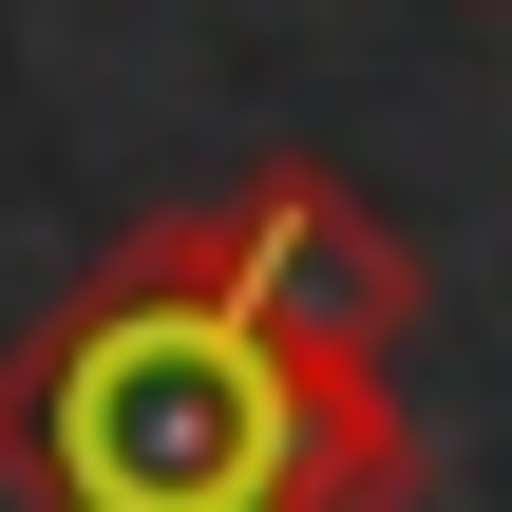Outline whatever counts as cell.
<instances>
[{"label": "cell", "instance_id": "cell-1", "mask_svg": "<svg viewBox=\"0 0 512 512\" xmlns=\"http://www.w3.org/2000/svg\"><path fill=\"white\" fill-rule=\"evenodd\" d=\"M0 494L19 512H399V361H323L228 285L209 209H152L0 342Z\"/></svg>", "mask_w": 512, "mask_h": 512}, {"label": "cell", "instance_id": "cell-2", "mask_svg": "<svg viewBox=\"0 0 512 512\" xmlns=\"http://www.w3.org/2000/svg\"><path fill=\"white\" fill-rule=\"evenodd\" d=\"M209 228H228V285H247L285 342H323V361H399V342H418V247H399L323 152H266Z\"/></svg>", "mask_w": 512, "mask_h": 512}]
</instances>
